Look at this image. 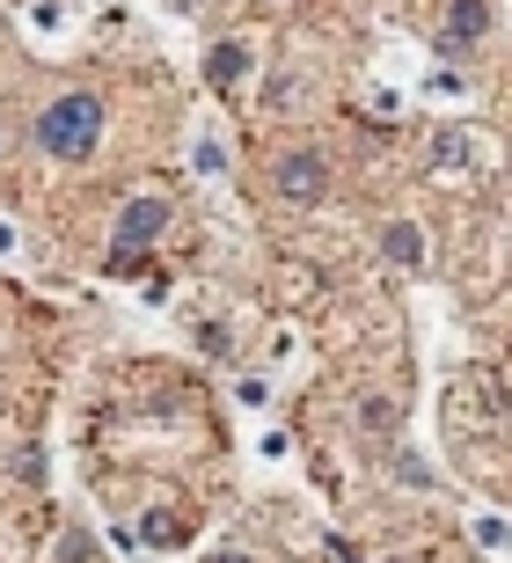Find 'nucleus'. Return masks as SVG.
I'll use <instances>...</instances> for the list:
<instances>
[{
	"label": "nucleus",
	"instance_id": "5",
	"mask_svg": "<svg viewBox=\"0 0 512 563\" xmlns=\"http://www.w3.org/2000/svg\"><path fill=\"white\" fill-rule=\"evenodd\" d=\"M205 81L220 88V96H227V88H242V81H249V44H242V37L213 44V52H205Z\"/></svg>",
	"mask_w": 512,
	"mask_h": 563
},
{
	"label": "nucleus",
	"instance_id": "1",
	"mask_svg": "<svg viewBox=\"0 0 512 563\" xmlns=\"http://www.w3.org/2000/svg\"><path fill=\"white\" fill-rule=\"evenodd\" d=\"M102 125H110V110H102L96 88H66L37 110V146L52 162H88L102 146Z\"/></svg>",
	"mask_w": 512,
	"mask_h": 563
},
{
	"label": "nucleus",
	"instance_id": "8",
	"mask_svg": "<svg viewBox=\"0 0 512 563\" xmlns=\"http://www.w3.org/2000/svg\"><path fill=\"white\" fill-rule=\"evenodd\" d=\"M432 162H439V168H469V162H476V146H469V132H454V125H439V132H432Z\"/></svg>",
	"mask_w": 512,
	"mask_h": 563
},
{
	"label": "nucleus",
	"instance_id": "11",
	"mask_svg": "<svg viewBox=\"0 0 512 563\" xmlns=\"http://www.w3.org/2000/svg\"><path fill=\"white\" fill-rule=\"evenodd\" d=\"M52 563H96V542H88L81 527H74V534L59 542V556H52Z\"/></svg>",
	"mask_w": 512,
	"mask_h": 563
},
{
	"label": "nucleus",
	"instance_id": "10",
	"mask_svg": "<svg viewBox=\"0 0 512 563\" xmlns=\"http://www.w3.org/2000/svg\"><path fill=\"white\" fill-rule=\"evenodd\" d=\"M395 476H403L410 490H432V483H439V476H432V461H425V454H395Z\"/></svg>",
	"mask_w": 512,
	"mask_h": 563
},
{
	"label": "nucleus",
	"instance_id": "14",
	"mask_svg": "<svg viewBox=\"0 0 512 563\" xmlns=\"http://www.w3.org/2000/svg\"><path fill=\"white\" fill-rule=\"evenodd\" d=\"M0 256H15V228L8 220H0Z\"/></svg>",
	"mask_w": 512,
	"mask_h": 563
},
{
	"label": "nucleus",
	"instance_id": "3",
	"mask_svg": "<svg viewBox=\"0 0 512 563\" xmlns=\"http://www.w3.org/2000/svg\"><path fill=\"white\" fill-rule=\"evenodd\" d=\"M329 176H337V168H329L323 146H286V154L271 162V184H279L286 206H315V198L329 190Z\"/></svg>",
	"mask_w": 512,
	"mask_h": 563
},
{
	"label": "nucleus",
	"instance_id": "12",
	"mask_svg": "<svg viewBox=\"0 0 512 563\" xmlns=\"http://www.w3.org/2000/svg\"><path fill=\"white\" fill-rule=\"evenodd\" d=\"M15 483H44V446H22L15 454Z\"/></svg>",
	"mask_w": 512,
	"mask_h": 563
},
{
	"label": "nucleus",
	"instance_id": "15",
	"mask_svg": "<svg viewBox=\"0 0 512 563\" xmlns=\"http://www.w3.org/2000/svg\"><path fill=\"white\" fill-rule=\"evenodd\" d=\"M213 563H249V556H242V549H220V556H213Z\"/></svg>",
	"mask_w": 512,
	"mask_h": 563
},
{
	"label": "nucleus",
	"instance_id": "2",
	"mask_svg": "<svg viewBox=\"0 0 512 563\" xmlns=\"http://www.w3.org/2000/svg\"><path fill=\"white\" fill-rule=\"evenodd\" d=\"M168 234V198L162 190H146V198H124V212H118V228H110V242H118V250H110V272H140V256L154 250V242H162Z\"/></svg>",
	"mask_w": 512,
	"mask_h": 563
},
{
	"label": "nucleus",
	"instance_id": "13",
	"mask_svg": "<svg viewBox=\"0 0 512 563\" xmlns=\"http://www.w3.org/2000/svg\"><path fill=\"white\" fill-rule=\"evenodd\" d=\"M476 542H483V549H505V520H476Z\"/></svg>",
	"mask_w": 512,
	"mask_h": 563
},
{
	"label": "nucleus",
	"instance_id": "6",
	"mask_svg": "<svg viewBox=\"0 0 512 563\" xmlns=\"http://www.w3.org/2000/svg\"><path fill=\"white\" fill-rule=\"evenodd\" d=\"M381 256L403 264V272H425V228H417V220H389V228H381Z\"/></svg>",
	"mask_w": 512,
	"mask_h": 563
},
{
	"label": "nucleus",
	"instance_id": "9",
	"mask_svg": "<svg viewBox=\"0 0 512 563\" xmlns=\"http://www.w3.org/2000/svg\"><path fill=\"white\" fill-rule=\"evenodd\" d=\"M140 542L146 549H176L184 534H176V520H168V512H146V520H140Z\"/></svg>",
	"mask_w": 512,
	"mask_h": 563
},
{
	"label": "nucleus",
	"instance_id": "4",
	"mask_svg": "<svg viewBox=\"0 0 512 563\" xmlns=\"http://www.w3.org/2000/svg\"><path fill=\"white\" fill-rule=\"evenodd\" d=\"M483 30H491V0H447V22H439V52H469Z\"/></svg>",
	"mask_w": 512,
	"mask_h": 563
},
{
	"label": "nucleus",
	"instance_id": "7",
	"mask_svg": "<svg viewBox=\"0 0 512 563\" xmlns=\"http://www.w3.org/2000/svg\"><path fill=\"white\" fill-rule=\"evenodd\" d=\"M359 432L395 439V432H403V402H395V396H367V402H359Z\"/></svg>",
	"mask_w": 512,
	"mask_h": 563
}]
</instances>
